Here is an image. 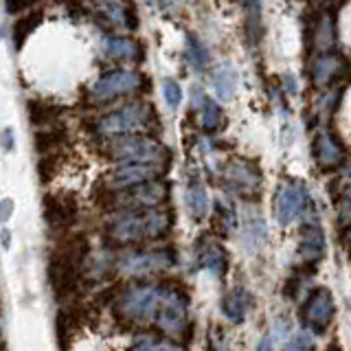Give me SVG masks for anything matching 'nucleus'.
<instances>
[{
    "label": "nucleus",
    "mask_w": 351,
    "mask_h": 351,
    "mask_svg": "<svg viewBox=\"0 0 351 351\" xmlns=\"http://www.w3.org/2000/svg\"><path fill=\"white\" fill-rule=\"evenodd\" d=\"M154 110L147 104H128L123 108L108 112L97 121V130L101 134H132V132L147 130L152 125Z\"/></svg>",
    "instance_id": "7ed1b4c3"
},
{
    "label": "nucleus",
    "mask_w": 351,
    "mask_h": 351,
    "mask_svg": "<svg viewBox=\"0 0 351 351\" xmlns=\"http://www.w3.org/2000/svg\"><path fill=\"white\" fill-rule=\"evenodd\" d=\"M27 114L33 121V125H51V123H58V119L62 114V108L55 106V104H47V101H33L27 104Z\"/></svg>",
    "instance_id": "dca6fc26"
},
{
    "label": "nucleus",
    "mask_w": 351,
    "mask_h": 351,
    "mask_svg": "<svg viewBox=\"0 0 351 351\" xmlns=\"http://www.w3.org/2000/svg\"><path fill=\"white\" fill-rule=\"evenodd\" d=\"M312 345H314L312 334L310 332H299L292 338V343L288 345V351H312Z\"/></svg>",
    "instance_id": "c85d7f7f"
},
{
    "label": "nucleus",
    "mask_w": 351,
    "mask_h": 351,
    "mask_svg": "<svg viewBox=\"0 0 351 351\" xmlns=\"http://www.w3.org/2000/svg\"><path fill=\"white\" fill-rule=\"evenodd\" d=\"M154 176H156V167L125 162V165H121V167H117L112 173H110V184L117 186V189H132V186L152 182Z\"/></svg>",
    "instance_id": "f8f14e48"
},
{
    "label": "nucleus",
    "mask_w": 351,
    "mask_h": 351,
    "mask_svg": "<svg viewBox=\"0 0 351 351\" xmlns=\"http://www.w3.org/2000/svg\"><path fill=\"white\" fill-rule=\"evenodd\" d=\"M88 255V239L86 235L77 233L69 237L64 244L53 252L49 261V281L58 296H71L80 288V272L82 263Z\"/></svg>",
    "instance_id": "f257e3e1"
},
{
    "label": "nucleus",
    "mask_w": 351,
    "mask_h": 351,
    "mask_svg": "<svg viewBox=\"0 0 351 351\" xmlns=\"http://www.w3.org/2000/svg\"><path fill=\"white\" fill-rule=\"evenodd\" d=\"M97 11L121 29H136V14L125 3H101Z\"/></svg>",
    "instance_id": "2eb2a0df"
},
{
    "label": "nucleus",
    "mask_w": 351,
    "mask_h": 351,
    "mask_svg": "<svg viewBox=\"0 0 351 351\" xmlns=\"http://www.w3.org/2000/svg\"><path fill=\"white\" fill-rule=\"evenodd\" d=\"M114 158H121L132 165H147V167H156L169 160V152L165 149L158 141L145 138V136H125L117 138L112 143Z\"/></svg>",
    "instance_id": "39448f33"
},
{
    "label": "nucleus",
    "mask_w": 351,
    "mask_h": 351,
    "mask_svg": "<svg viewBox=\"0 0 351 351\" xmlns=\"http://www.w3.org/2000/svg\"><path fill=\"white\" fill-rule=\"evenodd\" d=\"M303 204H305V189L301 184L281 186L277 200H274V206H277V219L281 224H290L292 219L301 215Z\"/></svg>",
    "instance_id": "9b49d317"
},
{
    "label": "nucleus",
    "mask_w": 351,
    "mask_h": 351,
    "mask_svg": "<svg viewBox=\"0 0 351 351\" xmlns=\"http://www.w3.org/2000/svg\"><path fill=\"white\" fill-rule=\"evenodd\" d=\"M0 312H3V305H0Z\"/></svg>",
    "instance_id": "f704fd0d"
},
{
    "label": "nucleus",
    "mask_w": 351,
    "mask_h": 351,
    "mask_svg": "<svg viewBox=\"0 0 351 351\" xmlns=\"http://www.w3.org/2000/svg\"><path fill=\"white\" fill-rule=\"evenodd\" d=\"M171 217L165 208H147V211H123L112 217L108 230L112 239L121 244H132L141 239H158L169 230Z\"/></svg>",
    "instance_id": "f03ea898"
},
{
    "label": "nucleus",
    "mask_w": 351,
    "mask_h": 351,
    "mask_svg": "<svg viewBox=\"0 0 351 351\" xmlns=\"http://www.w3.org/2000/svg\"><path fill=\"white\" fill-rule=\"evenodd\" d=\"M213 88L215 93L222 99H230L235 95L237 88V73L230 64H222L219 69L213 73Z\"/></svg>",
    "instance_id": "a211bd4d"
},
{
    "label": "nucleus",
    "mask_w": 351,
    "mask_h": 351,
    "mask_svg": "<svg viewBox=\"0 0 351 351\" xmlns=\"http://www.w3.org/2000/svg\"><path fill=\"white\" fill-rule=\"evenodd\" d=\"M162 95H165V101H167L171 108H178L182 101V88L176 80H165L162 84Z\"/></svg>",
    "instance_id": "bb28decb"
},
{
    "label": "nucleus",
    "mask_w": 351,
    "mask_h": 351,
    "mask_svg": "<svg viewBox=\"0 0 351 351\" xmlns=\"http://www.w3.org/2000/svg\"><path fill=\"white\" fill-rule=\"evenodd\" d=\"M66 138V130L62 128H49L47 132H40L36 136V147L42 156H53V149L60 147Z\"/></svg>",
    "instance_id": "aec40b11"
},
{
    "label": "nucleus",
    "mask_w": 351,
    "mask_h": 351,
    "mask_svg": "<svg viewBox=\"0 0 351 351\" xmlns=\"http://www.w3.org/2000/svg\"><path fill=\"white\" fill-rule=\"evenodd\" d=\"M104 51L108 58L123 60V62H138L143 58V47L132 38L123 36H108L104 40Z\"/></svg>",
    "instance_id": "ddd939ff"
},
{
    "label": "nucleus",
    "mask_w": 351,
    "mask_h": 351,
    "mask_svg": "<svg viewBox=\"0 0 351 351\" xmlns=\"http://www.w3.org/2000/svg\"><path fill=\"white\" fill-rule=\"evenodd\" d=\"M40 20H42V14L40 11H33V14L29 16H22L16 20V25H14V40H16V47L20 49L22 47V42H25L33 31H36V27L40 25Z\"/></svg>",
    "instance_id": "4be33fe9"
},
{
    "label": "nucleus",
    "mask_w": 351,
    "mask_h": 351,
    "mask_svg": "<svg viewBox=\"0 0 351 351\" xmlns=\"http://www.w3.org/2000/svg\"><path fill=\"white\" fill-rule=\"evenodd\" d=\"M165 195H167V186L162 182H145L132 189L123 195V204L130 206L128 211H147V208H156Z\"/></svg>",
    "instance_id": "9d476101"
},
{
    "label": "nucleus",
    "mask_w": 351,
    "mask_h": 351,
    "mask_svg": "<svg viewBox=\"0 0 351 351\" xmlns=\"http://www.w3.org/2000/svg\"><path fill=\"white\" fill-rule=\"evenodd\" d=\"M130 351H182V347H178L171 340H162V338H154V336H141L138 340H134Z\"/></svg>",
    "instance_id": "5701e85b"
},
{
    "label": "nucleus",
    "mask_w": 351,
    "mask_h": 351,
    "mask_svg": "<svg viewBox=\"0 0 351 351\" xmlns=\"http://www.w3.org/2000/svg\"><path fill=\"white\" fill-rule=\"evenodd\" d=\"M31 5H27V3H7V11L9 14H18V11H22V9H29Z\"/></svg>",
    "instance_id": "2f4dec72"
},
{
    "label": "nucleus",
    "mask_w": 351,
    "mask_h": 351,
    "mask_svg": "<svg viewBox=\"0 0 351 351\" xmlns=\"http://www.w3.org/2000/svg\"><path fill=\"white\" fill-rule=\"evenodd\" d=\"M0 334H3V329H0Z\"/></svg>",
    "instance_id": "c9c22d12"
},
{
    "label": "nucleus",
    "mask_w": 351,
    "mask_h": 351,
    "mask_svg": "<svg viewBox=\"0 0 351 351\" xmlns=\"http://www.w3.org/2000/svg\"><path fill=\"white\" fill-rule=\"evenodd\" d=\"M197 261H200L202 268H206L208 272H213V274H222L224 268H226L224 252L217 244H213V241H206L204 246H200V250H197Z\"/></svg>",
    "instance_id": "f3484780"
},
{
    "label": "nucleus",
    "mask_w": 351,
    "mask_h": 351,
    "mask_svg": "<svg viewBox=\"0 0 351 351\" xmlns=\"http://www.w3.org/2000/svg\"><path fill=\"white\" fill-rule=\"evenodd\" d=\"M200 119H202L204 130H215V128H219V123H222V110H219V106L215 101H211V99H204Z\"/></svg>",
    "instance_id": "a878e982"
},
{
    "label": "nucleus",
    "mask_w": 351,
    "mask_h": 351,
    "mask_svg": "<svg viewBox=\"0 0 351 351\" xmlns=\"http://www.w3.org/2000/svg\"><path fill=\"white\" fill-rule=\"evenodd\" d=\"M334 69H336V60L334 58L318 60V64H316V82H325L327 77L334 73Z\"/></svg>",
    "instance_id": "c756f323"
},
{
    "label": "nucleus",
    "mask_w": 351,
    "mask_h": 351,
    "mask_svg": "<svg viewBox=\"0 0 351 351\" xmlns=\"http://www.w3.org/2000/svg\"><path fill=\"white\" fill-rule=\"evenodd\" d=\"M160 301H162V285L138 283L121 294L119 312L121 316L132 318V321H145V318L156 316Z\"/></svg>",
    "instance_id": "20e7f679"
},
{
    "label": "nucleus",
    "mask_w": 351,
    "mask_h": 351,
    "mask_svg": "<svg viewBox=\"0 0 351 351\" xmlns=\"http://www.w3.org/2000/svg\"><path fill=\"white\" fill-rule=\"evenodd\" d=\"M246 305H248V294L237 288L230 294H226V299L222 303V310H224L226 318H230L233 323H239L246 314Z\"/></svg>",
    "instance_id": "6ab92c4d"
},
{
    "label": "nucleus",
    "mask_w": 351,
    "mask_h": 351,
    "mask_svg": "<svg viewBox=\"0 0 351 351\" xmlns=\"http://www.w3.org/2000/svg\"><path fill=\"white\" fill-rule=\"evenodd\" d=\"M171 261H173V255L167 250H136V252H128L125 257H121L119 268L121 272L134 277V274H149L160 268H167L171 266Z\"/></svg>",
    "instance_id": "6e6552de"
},
{
    "label": "nucleus",
    "mask_w": 351,
    "mask_h": 351,
    "mask_svg": "<svg viewBox=\"0 0 351 351\" xmlns=\"http://www.w3.org/2000/svg\"><path fill=\"white\" fill-rule=\"evenodd\" d=\"M186 202H189V208L193 211L195 217H202L208 208V197H206V191L200 182H191L189 191H186Z\"/></svg>",
    "instance_id": "b1692460"
},
{
    "label": "nucleus",
    "mask_w": 351,
    "mask_h": 351,
    "mask_svg": "<svg viewBox=\"0 0 351 351\" xmlns=\"http://www.w3.org/2000/svg\"><path fill=\"white\" fill-rule=\"evenodd\" d=\"M338 147L334 145V141H329V138H321L318 141V158H321L323 162H336L338 160Z\"/></svg>",
    "instance_id": "cd10ccee"
},
{
    "label": "nucleus",
    "mask_w": 351,
    "mask_h": 351,
    "mask_svg": "<svg viewBox=\"0 0 351 351\" xmlns=\"http://www.w3.org/2000/svg\"><path fill=\"white\" fill-rule=\"evenodd\" d=\"M332 312H334V305H332V299H329L327 290H316L310 296V301L305 303L307 321L314 323L316 327H325L329 323V318H332Z\"/></svg>",
    "instance_id": "4468645a"
},
{
    "label": "nucleus",
    "mask_w": 351,
    "mask_h": 351,
    "mask_svg": "<svg viewBox=\"0 0 351 351\" xmlns=\"http://www.w3.org/2000/svg\"><path fill=\"white\" fill-rule=\"evenodd\" d=\"M11 211H14V202L11 200L0 202V222H7V219L11 217Z\"/></svg>",
    "instance_id": "7c9ffc66"
},
{
    "label": "nucleus",
    "mask_w": 351,
    "mask_h": 351,
    "mask_svg": "<svg viewBox=\"0 0 351 351\" xmlns=\"http://www.w3.org/2000/svg\"><path fill=\"white\" fill-rule=\"evenodd\" d=\"M186 58H189V62L195 66L197 71H202L208 62L206 49L202 47L200 40H197L195 36H186Z\"/></svg>",
    "instance_id": "393cba45"
},
{
    "label": "nucleus",
    "mask_w": 351,
    "mask_h": 351,
    "mask_svg": "<svg viewBox=\"0 0 351 351\" xmlns=\"http://www.w3.org/2000/svg\"><path fill=\"white\" fill-rule=\"evenodd\" d=\"M301 255L305 259H316L323 255V233L316 226H310L303 233L301 241Z\"/></svg>",
    "instance_id": "412c9836"
},
{
    "label": "nucleus",
    "mask_w": 351,
    "mask_h": 351,
    "mask_svg": "<svg viewBox=\"0 0 351 351\" xmlns=\"http://www.w3.org/2000/svg\"><path fill=\"white\" fill-rule=\"evenodd\" d=\"M143 86H145V75L141 71L117 69V71H110L99 77V80L90 86V95H93V99H97V101H110V99L136 93Z\"/></svg>",
    "instance_id": "423d86ee"
},
{
    "label": "nucleus",
    "mask_w": 351,
    "mask_h": 351,
    "mask_svg": "<svg viewBox=\"0 0 351 351\" xmlns=\"http://www.w3.org/2000/svg\"><path fill=\"white\" fill-rule=\"evenodd\" d=\"M44 219L53 228H66L77 222V202L73 195L51 193L44 197Z\"/></svg>",
    "instance_id": "1a4fd4ad"
},
{
    "label": "nucleus",
    "mask_w": 351,
    "mask_h": 351,
    "mask_svg": "<svg viewBox=\"0 0 351 351\" xmlns=\"http://www.w3.org/2000/svg\"><path fill=\"white\" fill-rule=\"evenodd\" d=\"M257 351H272V345H270V338H263L261 340V345H259V349Z\"/></svg>",
    "instance_id": "473e14b6"
},
{
    "label": "nucleus",
    "mask_w": 351,
    "mask_h": 351,
    "mask_svg": "<svg viewBox=\"0 0 351 351\" xmlns=\"http://www.w3.org/2000/svg\"><path fill=\"white\" fill-rule=\"evenodd\" d=\"M327 351H338V349H336V347H329Z\"/></svg>",
    "instance_id": "72a5a7b5"
},
{
    "label": "nucleus",
    "mask_w": 351,
    "mask_h": 351,
    "mask_svg": "<svg viewBox=\"0 0 351 351\" xmlns=\"http://www.w3.org/2000/svg\"><path fill=\"white\" fill-rule=\"evenodd\" d=\"M156 325L165 334H182L186 327V299L173 288H162V301L156 312Z\"/></svg>",
    "instance_id": "0eeeda50"
}]
</instances>
